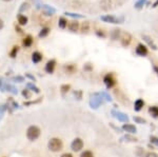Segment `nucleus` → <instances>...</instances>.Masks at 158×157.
<instances>
[{"label":"nucleus","mask_w":158,"mask_h":157,"mask_svg":"<svg viewBox=\"0 0 158 157\" xmlns=\"http://www.w3.org/2000/svg\"><path fill=\"white\" fill-rule=\"evenodd\" d=\"M22 44H23V46H25V48H30V46L33 44V37L30 36V35H27V36L23 39Z\"/></svg>","instance_id":"12"},{"label":"nucleus","mask_w":158,"mask_h":157,"mask_svg":"<svg viewBox=\"0 0 158 157\" xmlns=\"http://www.w3.org/2000/svg\"><path fill=\"white\" fill-rule=\"evenodd\" d=\"M4 1H11V0H4Z\"/></svg>","instance_id":"42"},{"label":"nucleus","mask_w":158,"mask_h":157,"mask_svg":"<svg viewBox=\"0 0 158 157\" xmlns=\"http://www.w3.org/2000/svg\"><path fill=\"white\" fill-rule=\"evenodd\" d=\"M96 34L98 35L99 37H104V36H106V35H104V33L103 32H100V31H97Z\"/></svg>","instance_id":"33"},{"label":"nucleus","mask_w":158,"mask_h":157,"mask_svg":"<svg viewBox=\"0 0 158 157\" xmlns=\"http://www.w3.org/2000/svg\"><path fill=\"white\" fill-rule=\"evenodd\" d=\"M143 105H145V102H143L142 99H137L135 101V107H134V109H135V111L138 112L142 109Z\"/></svg>","instance_id":"14"},{"label":"nucleus","mask_w":158,"mask_h":157,"mask_svg":"<svg viewBox=\"0 0 158 157\" xmlns=\"http://www.w3.org/2000/svg\"><path fill=\"white\" fill-rule=\"evenodd\" d=\"M134 120L138 121V122H140V123H143V122H145V120H143V119H140V118H138V117H135V118H134Z\"/></svg>","instance_id":"34"},{"label":"nucleus","mask_w":158,"mask_h":157,"mask_svg":"<svg viewBox=\"0 0 158 157\" xmlns=\"http://www.w3.org/2000/svg\"><path fill=\"white\" fill-rule=\"evenodd\" d=\"M48 148L52 152H59L63 148V142L59 138H51L48 142Z\"/></svg>","instance_id":"1"},{"label":"nucleus","mask_w":158,"mask_h":157,"mask_svg":"<svg viewBox=\"0 0 158 157\" xmlns=\"http://www.w3.org/2000/svg\"><path fill=\"white\" fill-rule=\"evenodd\" d=\"M17 19H18V23H19L20 25H25L27 23V17L22 15V14H19V15L17 16Z\"/></svg>","instance_id":"13"},{"label":"nucleus","mask_w":158,"mask_h":157,"mask_svg":"<svg viewBox=\"0 0 158 157\" xmlns=\"http://www.w3.org/2000/svg\"><path fill=\"white\" fill-rule=\"evenodd\" d=\"M61 157H73V155L72 154H70V153H66V154H63Z\"/></svg>","instance_id":"35"},{"label":"nucleus","mask_w":158,"mask_h":157,"mask_svg":"<svg viewBox=\"0 0 158 157\" xmlns=\"http://www.w3.org/2000/svg\"><path fill=\"white\" fill-rule=\"evenodd\" d=\"M89 27H90L89 21H85V22L82 23V27H81V30H82V32H88V31H89Z\"/></svg>","instance_id":"24"},{"label":"nucleus","mask_w":158,"mask_h":157,"mask_svg":"<svg viewBox=\"0 0 158 157\" xmlns=\"http://www.w3.org/2000/svg\"><path fill=\"white\" fill-rule=\"evenodd\" d=\"M58 25H59L60 29H66V25H68V21L64 19L63 17L59 18V22H58Z\"/></svg>","instance_id":"18"},{"label":"nucleus","mask_w":158,"mask_h":157,"mask_svg":"<svg viewBox=\"0 0 158 157\" xmlns=\"http://www.w3.org/2000/svg\"><path fill=\"white\" fill-rule=\"evenodd\" d=\"M18 51H19V46H13V49H12V51L10 52V56L12 58H15L18 53Z\"/></svg>","instance_id":"20"},{"label":"nucleus","mask_w":158,"mask_h":157,"mask_svg":"<svg viewBox=\"0 0 158 157\" xmlns=\"http://www.w3.org/2000/svg\"><path fill=\"white\" fill-rule=\"evenodd\" d=\"M13 80L15 81V82H22V81H24V78H23L22 76H16L13 78Z\"/></svg>","instance_id":"29"},{"label":"nucleus","mask_w":158,"mask_h":157,"mask_svg":"<svg viewBox=\"0 0 158 157\" xmlns=\"http://www.w3.org/2000/svg\"><path fill=\"white\" fill-rule=\"evenodd\" d=\"M40 129L37 126H29V129L27 130V137L30 141H35L36 139H38V137L40 136Z\"/></svg>","instance_id":"2"},{"label":"nucleus","mask_w":158,"mask_h":157,"mask_svg":"<svg viewBox=\"0 0 158 157\" xmlns=\"http://www.w3.org/2000/svg\"><path fill=\"white\" fill-rule=\"evenodd\" d=\"M79 27V23L77 22V21H72V22L69 23V29L70 31L72 32H76L78 30Z\"/></svg>","instance_id":"15"},{"label":"nucleus","mask_w":158,"mask_h":157,"mask_svg":"<svg viewBox=\"0 0 158 157\" xmlns=\"http://www.w3.org/2000/svg\"><path fill=\"white\" fill-rule=\"evenodd\" d=\"M2 114H3V113H1V112H0V119L2 118Z\"/></svg>","instance_id":"41"},{"label":"nucleus","mask_w":158,"mask_h":157,"mask_svg":"<svg viewBox=\"0 0 158 157\" xmlns=\"http://www.w3.org/2000/svg\"><path fill=\"white\" fill-rule=\"evenodd\" d=\"M27 89H31V90L34 91L35 93H39V92H40V90H39V89L37 88L36 86H34L33 83H27Z\"/></svg>","instance_id":"21"},{"label":"nucleus","mask_w":158,"mask_h":157,"mask_svg":"<svg viewBox=\"0 0 158 157\" xmlns=\"http://www.w3.org/2000/svg\"><path fill=\"white\" fill-rule=\"evenodd\" d=\"M42 60V54H40L39 52H34L32 54V61L34 63H38Z\"/></svg>","instance_id":"11"},{"label":"nucleus","mask_w":158,"mask_h":157,"mask_svg":"<svg viewBox=\"0 0 158 157\" xmlns=\"http://www.w3.org/2000/svg\"><path fill=\"white\" fill-rule=\"evenodd\" d=\"M101 20L104 21V22H110V23H121V21H124V18H117L112 15H106V16H102Z\"/></svg>","instance_id":"4"},{"label":"nucleus","mask_w":158,"mask_h":157,"mask_svg":"<svg viewBox=\"0 0 158 157\" xmlns=\"http://www.w3.org/2000/svg\"><path fill=\"white\" fill-rule=\"evenodd\" d=\"M29 9H30V4L27 3V2H23V3L21 4V6H20V9H19V12L20 13H22V12L29 10Z\"/></svg>","instance_id":"22"},{"label":"nucleus","mask_w":158,"mask_h":157,"mask_svg":"<svg viewBox=\"0 0 158 157\" xmlns=\"http://www.w3.org/2000/svg\"><path fill=\"white\" fill-rule=\"evenodd\" d=\"M136 54L139 56H145L148 54V49L143 44H138L136 48Z\"/></svg>","instance_id":"10"},{"label":"nucleus","mask_w":158,"mask_h":157,"mask_svg":"<svg viewBox=\"0 0 158 157\" xmlns=\"http://www.w3.org/2000/svg\"><path fill=\"white\" fill-rule=\"evenodd\" d=\"M143 39H145V41H147V42H148V43H149V44H150V46H152V48H153V49H154V50H157V46H155V44H154V43H153V41H151V40H150V39H151V38H149V37H148V36H143Z\"/></svg>","instance_id":"25"},{"label":"nucleus","mask_w":158,"mask_h":157,"mask_svg":"<svg viewBox=\"0 0 158 157\" xmlns=\"http://www.w3.org/2000/svg\"><path fill=\"white\" fill-rule=\"evenodd\" d=\"M70 88H71V86H70L69 84H64V86H61V92L63 93V94H64V93H66V92H69Z\"/></svg>","instance_id":"28"},{"label":"nucleus","mask_w":158,"mask_h":157,"mask_svg":"<svg viewBox=\"0 0 158 157\" xmlns=\"http://www.w3.org/2000/svg\"><path fill=\"white\" fill-rule=\"evenodd\" d=\"M158 5V0H157V1L156 2H155V3L154 4H153V6H154V8H155V6H157Z\"/></svg>","instance_id":"39"},{"label":"nucleus","mask_w":158,"mask_h":157,"mask_svg":"<svg viewBox=\"0 0 158 157\" xmlns=\"http://www.w3.org/2000/svg\"><path fill=\"white\" fill-rule=\"evenodd\" d=\"M25 77H27V78H30L31 80H33V81H36V78H35L33 75H31V74H29V73L25 74Z\"/></svg>","instance_id":"32"},{"label":"nucleus","mask_w":158,"mask_h":157,"mask_svg":"<svg viewBox=\"0 0 158 157\" xmlns=\"http://www.w3.org/2000/svg\"><path fill=\"white\" fill-rule=\"evenodd\" d=\"M66 16H71V17H75V18H82L83 16L82 15H79V14H74V13H70V12H66Z\"/></svg>","instance_id":"27"},{"label":"nucleus","mask_w":158,"mask_h":157,"mask_svg":"<svg viewBox=\"0 0 158 157\" xmlns=\"http://www.w3.org/2000/svg\"><path fill=\"white\" fill-rule=\"evenodd\" d=\"M154 70H155V71H156L157 73H158V67H155V68H154Z\"/></svg>","instance_id":"40"},{"label":"nucleus","mask_w":158,"mask_h":157,"mask_svg":"<svg viewBox=\"0 0 158 157\" xmlns=\"http://www.w3.org/2000/svg\"><path fill=\"white\" fill-rule=\"evenodd\" d=\"M103 82L106 86V88L111 89V88H113V86H115L116 80H115V78H114V76H113L112 74H108V75H106V76H104Z\"/></svg>","instance_id":"5"},{"label":"nucleus","mask_w":158,"mask_h":157,"mask_svg":"<svg viewBox=\"0 0 158 157\" xmlns=\"http://www.w3.org/2000/svg\"><path fill=\"white\" fill-rule=\"evenodd\" d=\"M22 95H23V97H25V98H31V94H30L29 90H23Z\"/></svg>","instance_id":"30"},{"label":"nucleus","mask_w":158,"mask_h":157,"mask_svg":"<svg viewBox=\"0 0 158 157\" xmlns=\"http://www.w3.org/2000/svg\"><path fill=\"white\" fill-rule=\"evenodd\" d=\"M71 148H72V150H73V151H75V152L80 151V150L83 148V141H82V139H81V138H75V139L72 141Z\"/></svg>","instance_id":"3"},{"label":"nucleus","mask_w":158,"mask_h":157,"mask_svg":"<svg viewBox=\"0 0 158 157\" xmlns=\"http://www.w3.org/2000/svg\"><path fill=\"white\" fill-rule=\"evenodd\" d=\"M122 129L127 132H130V133H135L136 132V128L132 125H124L122 126Z\"/></svg>","instance_id":"16"},{"label":"nucleus","mask_w":158,"mask_h":157,"mask_svg":"<svg viewBox=\"0 0 158 157\" xmlns=\"http://www.w3.org/2000/svg\"><path fill=\"white\" fill-rule=\"evenodd\" d=\"M120 41H121V44L124 46H129L132 41V36L129 34V33H122L121 37H120Z\"/></svg>","instance_id":"6"},{"label":"nucleus","mask_w":158,"mask_h":157,"mask_svg":"<svg viewBox=\"0 0 158 157\" xmlns=\"http://www.w3.org/2000/svg\"><path fill=\"white\" fill-rule=\"evenodd\" d=\"M48 33H50V29H48V27H43V29L41 30L40 32H39L38 36L40 37V38H42V37L48 36Z\"/></svg>","instance_id":"19"},{"label":"nucleus","mask_w":158,"mask_h":157,"mask_svg":"<svg viewBox=\"0 0 158 157\" xmlns=\"http://www.w3.org/2000/svg\"><path fill=\"white\" fill-rule=\"evenodd\" d=\"M149 112H150V114L154 117V118H157L158 117V107H151L150 109H149Z\"/></svg>","instance_id":"17"},{"label":"nucleus","mask_w":158,"mask_h":157,"mask_svg":"<svg viewBox=\"0 0 158 157\" xmlns=\"http://www.w3.org/2000/svg\"><path fill=\"white\" fill-rule=\"evenodd\" d=\"M41 9H42V11H43V14L46 16H52L56 13V9H54L53 6L48 5V4H42Z\"/></svg>","instance_id":"7"},{"label":"nucleus","mask_w":158,"mask_h":157,"mask_svg":"<svg viewBox=\"0 0 158 157\" xmlns=\"http://www.w3.org/2000/svg\"><path fill=\"white\" fill-rule=\"evenodd\" d=\"M5 89L9 91V92L13 93V94H17V90H16V89L14 88L13 86H11V84H6V86H5Z\"/></svg>","instance_id":"23"},{"label":"nucleus","mask_w":158,"mask_h":157,"mask_svg":"<svg viewBox=\"0 0 158 157\" xmlns=\"http://www.w3.org/2000/svg\"><path fill=\"white\" fill-rule=\"evenodd\" d=\"M15 29H16V31H17L18 33H20V34H21V33H22V30L20 29V27H18L17 25H16V27H15Z\"/></svg>","instance_id":"37"},{"label":"nucleus","mask_w":158,"mask_h":157,"mask_svg":"<svg viewBox=\"0 0 158 157\" xmlns=\"http://www.w3.org/2000/svg\"><path fill=\"white\" fill-rule=\"evenodd\" d=\"M148 157H158V156L154 153H150V154H148Z\"/></svg>","instance_id":"38"},{"label":"nucleus","mask_w":158,"mask_h":157,"mask_svg":"<svg viewBox=\"0 0 158 157\" xmlns=\"http://www.w3.org/2000/svg\"><path fill=\"white\" fill-rule=\"evenodd\" d=\"M80 157H94V155H93V153L91 151H84L81 153Z\"/></svg>","instance_id":"26"},{"label":"nucleus","mask_w":158,"mask_h":157,"mask_svg":"<svg viewBox=\"0 0 158 157\" xmlns=\"http://www.w3.org/2000/svg\"><path fill=\"white\" fill-rule=\"evenodd\" d=\"M55 65H56V61H55L54 59L48 61L46 62V64H45V71L48 72V74H52L53 72H54V70H55Z\"/></svg>","instance_id":"8"},{"label":"nucleus","mask_w":158,"mask_h":157,"mask_svg":"<svg viewBox=\"0 0 158 157\" xmlns=\"http://www.w3.org/2000/svg\"><path fill=\"white\" fill-rule=\"evenodd\" d=\"M100 9L103 11H109L112 9V1L111 0H101L100 1Z\"/></svg>","instance_id":"9"},{"label":"nucleus","mask_w":158,"mask_h":157,"mask_svg":"<svg viewBox=\"0 0 158 157\" xmlns=\"http://www.w3.org/2000/svg\"><path fill=\"white\" fill-rule=\"evenodd\" d=\"M145 0H139V1L135 4V6H136L137 9H140L141 6H142V4L145 3Z\"/></svg>","instance_id":"31"},{"label":"nucleus","mask_w":158,"mask_h":157,"mask_svg":"<svg viewBox=\"0 0 158 157\" xmlns=\"http://www.w3.org/2000/svg\"><path fill=\"white\" fill-rule=\"evenodd\" d=\"M3 25H4V23H3V20H2L1 18H0V30H1L2 27H3Z\"/></svg>","instance_id":"36"}]
</instances>
